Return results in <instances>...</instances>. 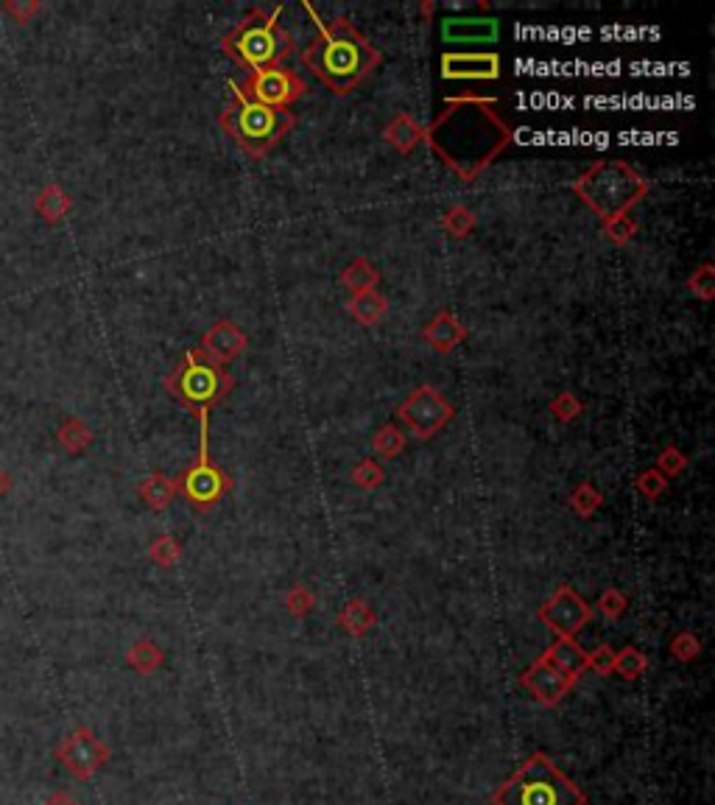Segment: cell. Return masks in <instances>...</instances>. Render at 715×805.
I'll use <instances>...</instances> for the list:
<instances>
[{
	"label": "cell",
	"mask_w": 715,
	"mask_h": 805,
	"mask_svg": "<svg viewBox=\"0 0 715 805\" xmlns=\"http://www.w3.org/2000/svg\"><path fill=\"white\" fill-rule=\"evenodd\" d=\"M425 140L461 182H475L512 143L514 132L495 98L456 96L447 98L425 129Z\"/></svg>",
	"instance_id": "obj_1"
},
{
	"label": "cell",
	"mask_w": 715,
	"mask_h": 805,
	"mask_svg": "<svg viewBox=\"0 0 715 805\" xmlns=\"http://www.w3.org/2000/svg\"><path fill=\"white\" fill-rule=\"evenodd\" d=\"M316 20V37L302 51L305 68L316 73L336 96L355 93L372 70L380 65V51L366 40L347 17L322 20L311 3L302 6Z\"/></svg>",
	"instance_id": "obj_2"
},
{
	"label": "cell",
	"mask_w": 715,
	"mask_h": 805,
	"mask_svg": "<svg viewBox=\"0 0 715 805\" xmlns=\"http://www.w3.org/2000/svg\"><path fill=\"white\" fill-rule=\"evenodd\" d=\"M283 6H257L221 40V51L232 56L249 73L280 68L285 56L294 54V37L280 23Z\"/></svg>",
	"instance_id": "obj_3"
},
{
	"label": "cell",
	"mask_w": 715,
	"mask_h": 805,
	"mask_svg": "<svg viewBox=\"0 0 715 805\" xmlns=\"http://www.w3.org/2000/svg\"><path fill=\"white\" fill-rule=\"evenodd\" d=\"M573 193L601 219H615L635 210L648 193V179L623 160H598L576 182Z\"/></svg>",
	"instance_id": "obj_4"
},
{
	"label": "cell",
	"mask_w": 715,
	"mask_h": 805,
	"mask_svg": "<svg viewBox=\"0 0 715 805\" xmlns=\"http://www.w3.org/2000/svg\"><path fill=\"white\" fill-rule=\"evenodd\" d=\"M492 805H587V794L537 752L500 786Z\"/></svg>",
	"instance_id": "obj_5"
},
{
	"label": "cell",
	"mask_w": 715,
	"mask_h": 805,
	"mask_svg": "<svg viewBox=\"0 0 715 805\" xmlns=\"http://www.w3.org/2000/svg\"><path fill=\"white\" fill-rule=\"evenodd\" d=\"M221 129L241 146L252 160H263L294 126L297 115L291 110H271L257 101L243 98L238 90L232 96V104L221 112Z\"/></svg>",
	"instance_id": "obj_6"
},
{
	"label": "cell",
	"mask_w": 715,
	"mask_h": 805,
	"mask_svg": "<svg viewBox=\"0 0 715 805\" xmlns=\"http://www.w3.org/2000/svg\"><path fill=\"white\" fill-rule=\"evenodd\" d=\"M165 389L174 395V400H179V406H185L190 414L202 417L230 397V392L235 389V378L196 347L165 378Z\"/></svg>",
	"instance_id": "obj_7"
},
{
	"label": "cell",
	"mask_w": 715,
	"mask_h": 805,
	"mask_svg": "<svg viewBox=\"0 0 715 805\" xmlns=\"http://www.w3.org/2000/svg\"><path fill=\"white\" fill-rule=\"evenodd\" d=\"M199 423V456L179 478V492L193 509L207 512L232 490V478L210 456V414H202Z\"/></svg>",
	"instance_id": "obj_8"
},
{
	"label": "cell",
	"mask_w": 715,
	"mask_h": 805,
	"mask_svg": "<svg viewBox=\"0 0 715 805\" xmlns=\"http://www.w3.org/2000/svg\"><path fill=\"white\" fill-rule=\"evenodd\" d=\"M453 417H456V406L439 389H433L428 383L417 386L397 406V420H403L405 428L417 439H422V442L433 439L439 431H445L447 425L453 423Z\"/></svg>",
	"instance_id": "obj_9"
},
{
	"label": "cell",
	"mask_w": 715,
	"mask_h": 805,
	"mask_svg": "<svg viewBox=\"0 0 715 805\" xmlns=\"http://www.w3.org/2000/svg\"><path fill=\"white\" fill-rule=\"evenodd\" d=\"M232 90H238L243 98L257 101L271 110H288L299 98L308 93V84L291 68H269L249 73L243 82H232Z\"/></svg>",
	"instance_id": "obj_10"
},
{
	"label": "cell",
	"mask_w": 715,
	"mask_h": 805,
	"mask_svg": "<svg viewBox=\"0 0 715 805\" xmlns=\"http://www.w3.org/2000/svg\"><path fill=\"white\" fill-rule=\"evenodd\" d=\"M109 755H112V750H109L107 741L95 736L93 730L84 724L70 730L54 750L56 761L65 766L76 780H90L93 775H98L107 766Z\"/></svg>",
	"instance_id": "obj_11"
},
{
	"label": "cell",
	"mask_w": 715,
	"mask_h": 805,
	"mask_svg": "<svg viewBox=\"0 0 715 805\" xmlns=\"http://www.w3.org/2000/svg\"><path fill=\"white\" fill-rule=\"evenodd\" d=\"M590 618H593V607L570 585L556 587L551 599L540 607V621L556 638H573L576 632H581V627L590 624Z\"/></svg>",
	"instance_id": "obj_12"
},
{
	"label": "cell",
	"mask_w": 715,
	"mask_h": 805,
	"mask_svg": "<svg viewBox=\"0 0 715 805\" xmlns=\"http://www.w3.org/2000/svg\"><path fill=\"white\" fill-rule=\"evenodd\" d=\"M520 683H523V688L531 691V696H534L537 702L548 705V708H554V705H559V702L565 699L567 691L579 683V680L567 677L565 671H559L554 663H548L545 657H540L537 663H531V666L520 674Z\"/></svg>",
	"instance_id": "obj_13"
},
{
	"label": "cell",
	"mask_w": 715,
	"mask_h": 805,
	"mask_svg": "<svg viewBox=\"0 0 715 805\" xmlns=\"http://www.w3.org/2000/svg\"><path fill=\"white\" fill-rule=\"evenodd\" d=\"M442 76L450 82H495L500 76L498 54H445Z\"/></svg>",
	"instance_id": "obj_14"
},
{
	"label": "cell",
	"mask_w": 715,
	"mask_h": 805,
	"mask_svg": "<svg viewBox=\"0 0 715 805\" xmlns=\"http://www.w3.org/2000/svg\"><path fill=\"white\" fill-rule=\"evenodd\" d=\"M246 347H249L246 333H243L235 322H230V319H221V322H216L213 328L204 333L202 347H199V350H202L210 361H216L218 367H227V364L235 361Z\"/></svg>",
	"instance_id": "obj_15"
},
{
	"label": "cell",
	"mask_w": 715,
	"mask_h": 805,
	"mask_svg": "<svg viewBox=\"0 0 715 805\" xmlns=\"http://www.w3.org/2000/svg\"><path fill=\"white\" fill-rule=\"evenodd\" d=\"M422 339L431 344L439 355H447L453 353V350L467 339V330H464V325L459 322V316L453 314V311H439V314L433 316L431 322L422 328Z\"/></svg>",
	"instance_id": "obj_16"
},
{
	"label": "cell",
	"mask_w": 715,
	"mask_h": 805,
	"mask_svg": "<svg viewBox=\"0 0 715 805\" xmlns=\"http://www.w3.org/2000/svg\"><path fill=\"white\" fill-rule=\"evenodd\" d=\"M447 42H492L498 40V20L486 17H450L442 23Z\"/></svg>",
	"instance_id": "obj_17"
},
{
	"label": "cell",
	"mask_w": 715,
	"mask_h": 805,
	"mask_svg": "<svg viewBox=\"0 0 715 805\" xmlns=\"http://www.w3.org/2000/svg\"><path fill=\"white\" fill-rule=\"evenodd\" d=\"M383 140H386L392 149L400 151V154H411V151L417 149L419 143L425 140V126L414 121L408 112H400V115H394L392 121L386 123Z\"/></svg>",
	"instance_id": "obj_18"
},
{
	"label": "cell",
	"mask_w": 715,
	"mask_h": 805,
	"mask_svg": "<svg viewBox=\"0 0 715 805\" xmlns=\"http://www.w3.org/2000/svg\"><path fill=\"white\" fill-rule=\"evenodd\" d=\"M542 657L548 663H554L559 671H565L567 677H573V680H579L581 674L587 671V652L573 638H556Z\"/></svg>",
	"instance_id": "obj_19"
},
{
	"label": "cell",
	"mask_w": 715,
	"mask_h": 805,
	"mask_svg": "<svg viewBox=\"0 0 715 805\" xmlns=\"http://www.w3.org/2000/svg\"><path fill=\"white\" fill-rule=\"evenodd\" d=\"M34 210H37V216H40L45 224H59V221L68 216L70 210H73V199H70V193L62 188V185H56V182H48L45 188H42L40 193H37V199H34Z\"/></svg>",
	"instance_id": "obj_20"
},
{
	"label": "cell",
	"mask_w": 715,
	"mask_h": 805,
	"mask_svg": "<svg viewBox=\"0 0 715 805\" xmlns=\"http://www.w3.org/2000/svg\"><path fill=\"white\" fill-rule=\"evenodd\" d=\"M137 492L143 498V504L154 509V512H162L168 509V504L176 498L179 492V478H168L160 470H154L151 476H146L140 484H137Z\"/></svg>",
	"instance_id": "obj_21"
},
{
	"label": "cell",
	"mask_w": 715,
	"mask_h": 805,
	"mask_svg": "<svg viewBox=\"0 0 715 805\" xmlns=\"http://www.w3.org/2000/svg\"><path fill=\"white\" fill-rule=\"evenodd\" d=\"M93 439V428L84 423L81 417H65L62 423L56 425V442L68 456H81L93 445Z\"/></svg>",
	"instance_id": "obj_22"
},
{
	"label": "cell",
	"mask_w": 715,
	"mask_h": 805,
	"mask_svg": "<svg viewBox=\"0 0 715 805\" xmlns=\"http://www.w3.org/2000/svg\"><path fill=\"white\" fill-rule=\"evenodd\" d=\"M347 311L352 314V319L358 325H378L383 316L389 314V300L378 294V291H364V294H352L350 302H347Z\"/></svg>",
	"instance_id": "obj_23"
},
{
	"label": "cell",
	"mask_w": 715,
	"mask_h": 805,
	"mask_svg": "<svg viewBox=\"0 0 715 805\" xmlns=\"http://www.w3.org/2000/svg\"><path fill=\"white\" fill-rule=\"evenodd\" d=\"M375 621H378V615L364 599L347 601L341 607V613H338V627L344 629L347 635H352V638H364L366 632L375 627Z\"/></svg>",
	"instance_id": "obj_24"
},
{
	"label": "cell",
	"mask_w": 715,
	"mask_h": 805,
	"mask_svg": "<svg viewBox=\"0 0 715 805\" xmlns=\"http://www.w3.org/2000/svg\"><path fill=\"white\" fill-rule=\"evenodd\" d=\"M380 283V269L369 258H355L341 272V286L352 291V294H364V291H375Z\"/></svg>",
	"instance_id": "obj_25"
},
{
	"label": "cell",
	"mask_w": 715,
	"mask_h": 805,
	"mask_svg": "<svg viewBox=\"0 0 715 805\" xmlns=\"http://www.w3.org/2000/svg\"><path fill=\"white\" fill-rule=\"evenodd\" d=\"M162 660H165V652H162L160 643L151 641V638H140V641L132 643L129 652H126V663H129L137 674H143V677H149V674H154V671L160 669Z\"/></svg>",
	"instance_id": "obj_26"
},
{
	"label": "cell",
	"mask_w": 715,
	"mask_h": 805,
	"mask_svg": "<svg viewBox=\"0 0 715 805\" xmlns=\"http://www.w3.org/2000/svg\"><path fill=\"white\" fill-rule=\"evenodd\" d=\"M646 671H648V657L643 655L640 649H635V646H629V649H623V652H618V655L612 657V674L623 677L626 683H635V680H640Z\"/></svg>",
	"instance_id": "obj_27"
},
{
	"label": "cell",
	"mask_w": 715,
	"mask_h": 805,
	"mask_svg": "<svg viewBox=\"0 0 715 805\" xmlns=\"http://www.w3.org/2000/svg\"><path fill=\"white\" fill-rule=\"evenodd\" d=\"M405 434L400 425H383L378 434L372 437V451L378 453L380 459H394V456H400V453L405 451Z\"/></svg>",
	"instance_id": "obj_28"
},
{
	"label": "cell",
	"mask_w": 715,
	"mask_h": 805,
	"mask_svg": "<svg viewBox=\"0 0 715 805\" xmlns=\"http://www.w3.org/2000/svg\"><path fill=\"white\" fill-rule=\"evenodd\" d=\"M601 506H604V495L595 490V484H590V481L579 484V487L573 490V495H570V509H573L579 518H593V512H598Z\"/></svg>",
	"instance_id": "obj_29"
},
{
	"label": "cell",
	"mask_w": 715,
	"mask_h": 805,
	"mask_svg": "<svg viewBox=\"0 0 715 805\" xmlns=\"http://www.w3.org/2000/svg\"><path fill=\"white\" fill-rule=\"evenodd\" d=\"M149 557L160 568H174L179 557H182V546L176 543V537H171V534H160L149 546Z\"/></svg>",
	"instance_id": "obj_30"
},
{
	"label": "cell",
	"mask_w": 715,
	"mask_h": 805,
	"mask_svg": "<svg viewBox=\"0 0 715 805\" xmlns=\"http://www.w3.org/2000/svg\"><path fill=\"white\" fill-rule=\"evenodd\" d=\"M442 224H445V232H450L453 238H467L475 230V213L470 207L453 205L445 213Z\"/></svg>",
	"instance_id": "obj_31"
},
{
	"label": "cell",
	"mask_w": 715,
	"mask_h": 805,
	"mask_svg": "<svg viewBox=\"0 0 715 805\" xmlns=\"http://www.w3.org/2000/svg\"><path fill=\"white\" fill-rule=\"evenodd\" d=\"M350 478L352 484H358L361 490H378L380 484L386 481V473H383V467L375 459H364V462L355 464Z\"/></svg>",
	"instance_id": "obj_32"
},
{
	"label": "cell",
	"mask_w": 715,
	"mask_h": 805,
	"mask_svg": "<svg viewBox=\"0 0 715 805\" xmlns=\"http://www.w3.org/2000/svg\"><path fill=\"white\" fill-rule=\"evenodd\" d=\"M637 230H640V224H637L629 213L626 216H615V219H607L604 221V235H607L612 244H629L632 238L637 235Z\"/></svg>",
	"instance_id": "obj_33"
},
{
	"label": "cell",
	"mask_w": 715,
	"mask_h": 805,
	"mask_svg": "<svg viewBox=\"0 0 715 805\" xmlns=\"http://www.w3.org/2000/svg\"><path fill=\"white\" fill-rule=\"evenodd\" d=\"M313 607H316V599H313V593L308 590V587L294 585L291 590H288V596H285V610H288V615H294V618H305V615L311 613Z\"/></svg>",
	"instance_id": "obj_34"
},
{
	"label": "cell",
	"mask_w": 715,
	"mask_h": 805,
	"mask_svg": "<svg viewBox=\"0 0 715 805\" xmlns=\"http://www.w3.org/2000/svg\"><path fill=\"white\" fill-rule=\"evenodd\" d=\"M685 467H688V456L679 451L676 445H668V448H662V453L657 456V467H654V470H660L665 478H676L682 476Z\"/></svg>",
	"instance_id": "obj_35"
},
{
	"label": "cell",
	"mask_w": 715,
	"mask_h": 805,
	"mask_svg": "<svg viewBox=\"0 0 715 805\" xmlns=\"http://www.w3.org/2000/svg\"><path fill=\"white\" fill-rule=\"evenodd\" d=\"M584 411V403L573 392H562L551 400V414H554L559 423H573Z\"/></svg>",
	"instance_id": "obj_36"
},
{
	"label": "cell",
	"mask_w": 715,
	"mask_h": 805,
	"mask_svg": "<svg viewBox=\"0 0 715 805\" xmlns=\"http://www.w3.org/2000/svg\"><path fill=\"white\" fill-rule=\"evenodd\" d=\"M598 613L604 615V618H612V621H618L623 613H626V607H629V599L623 596L618 587H609V590H604L601 596H598Z\"/></svg>",
	"instance_id": "obj_37"
},
{
	"label": "cell",
	"mask_w": 715,
	"mask_h": 805,
	"mask_svg": "<svg viewBox=\"0 0 715 805\" xmlns=\"http://www.w3.org/2000/svg\"><path fill=\"white\" fill-rule=\"evenodd\" d=\"M635 487L643 498H648V501H657L662 492L668 490V478L662 476L660 470H654V467H651V470H643V473L637 476Z\"/></svg>",
	"instance_id": "obj_38"
},
{
	"label": "cell",
	"mask_w": 715,
	"mask_h": 805,
	"mask_svg": "<svg viewBox=\"0 0 715 805\" xmlns=\"http://www.w3.org/2000/svg\"><path fill=\"white\" fill-rule=\"evenodd\" d=\"M688 288L699 297V300H713L715 294V269L713 263H704L699 266L693 277L688 280Z\"/></svg>",
	"instance_id": "obj_39"
},
{
	"label": "cell",
	"mask_w": 715,
	"mask_h": 805,
	"mask_svg": "<svg viewBox=\"0 0 715 805\" xmlns=\"http://www.w3.org/2000/svg\"><path fill=\"white\" fill-rule=\"evenodd\" d=\"M0 9L9 14L17 26H28L34 20V14L42 9V3L40 0H3Z\"/></svg>",
	"instance_id": "obj_40"
},
{
	"label": "cell",
	"mask_w": 715,
	"mask_h": 805,
	"mask_svg": "<svg viewBox=\"0 0 715 805\" xmlns=\"http://www.w3.org/2000/svg\"><path fill=\"white\" fill-rule=\"evenodd\" d=\"M671 655L676 660H682V663H690V660H696V657L702 655V641L693 632H679V635H674V641H671Z\"/></svg>",
	"instance_id": "obj_41"
},
{
	"label": "cell",
	"mask_w": 715,
	"mask_h": 805,
	"mask_svg": "<svg viewBox=\"0 0 715 805\" xmlns=\"http://www.w3.org/2000/svg\"><path fill=\"white\" fill-rule=\"evenodd\" d=\"M612 657H615V652L609 646L595 649L587 655V671H593L598 677H607V674H612Z\"/></svg>",
	"instance_id": "obj_42"
},
{
	"label": "cell",
	"mask_w": 715,
	"mask_h": 805,
	"mask_svg": "<svg viewBox=\"0 0 715 805\" xmlns=\"http://www.w3.org/2000/svg\"><path fill=\"white\" fill-rule=\"evenodd\" d=\"M42 805H81V803L70 792H65V789H59V792L48 794V797H45V803H42Z\"/></svg>",
	"instance_id": "obj_43"
},
{
	"label": "cell",
	"mask_w": 715,
	"mask_h": 805,
	"mask_svg": "<svg viewBox=\"0 0 715 805\" xmlns=\"http://www.w3.org/2000/svg\"><path fill=\"white\" fill-rule=\"evenodd\" d=\"M9 490H12V478H9V473H6V470L0 467V501L6 498V492H9Z\"/></svg>",
	"instance_id": "obj_44"
}]
</instances>
